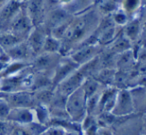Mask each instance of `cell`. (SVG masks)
Instances as JSON below:
<instances>
[{"label":"cell","instance_id":"cell-1","mask_svg":"<svg viewBox=\"0 0 146 135\" xmlns=\"http://www.w3.org/2000/svg\"><path fill=\"white\" fill-rule=\"evenodd\" d=\"M100 19L98 9L89 8L73 15L64 37L61 40V55H68L76 46L90 36L97 27Z\"/></svg>","mask_w":146,"mask_h":135},{"label":"cell","instance_id":"cell-2","mask_svg":"<svg viewBox=\"0 0 146 135\" xmlns=\"http://www.w3.org/2000/svg\"><path fill=\"white\" fill-rule=\"evenodd\" d=\"M65 109L71 120L81 124L83 119L88 114L87 106H86V96L81 87L73 91L71 94L67 96Z\"/></svg>","mask_w":146,"mask_h":135},{"label":"cell","instance_id":"cell-3","mask_svg":"<svg viewBox=\"0 0 146 135\" xmlns=\"http://www.w3.org/2000/svg\"><path fill=\"white\" fill-rule=\"evenodd\" d=\"M143 114L133 113L128 116L118 117L112 127L114 135H142Z\"/></svg>","mask_w":146,"mask_h":135},{"label":"cell","instance_id":"cell-4","mask_svg":"<svg viewBox=\"0 0 146 135\" xmlns=\"http://www.w3.org/2000/svg\"><path fill=\"white\" fill-rule=\"evenodd\" d=\"M62 56L63 55L60 53L42 52L32 59L30 62V68L33 72H46L52 74Z\"/></svg>","mask_w":146,"mask_h":135},{"label":"cell","instance_id":"cell-5","mask_svg":"<svg viewBox=\"0 0 146 135\" xmlns=\"http://www.w3.org/2000/svg\"><path fill=\"white\" fill-rule=\"evenodd\" d=\"M103 48L99 44H81L75 47L68 55L79 66H82L96 58Z\"/></svg>","mask_w":146,"mask_h":135},{"label":"cell","instance_id":"cell-6","mask_svg":"<svg viewBox=\"0 0 146 135\" xmlns=\"http://www.w3.org/2000/svg\"><path fill=\"white\" fill-rule=\"evenodd\" d=\"M33 27L34 25H33L30 17L27 14L25 7L23 6L21 10L16 14V16L13 18V20L11 21L8 27V31H11L17 36L21 37L23 40H26Z\"/></svg>","mask_w":146,"mask_h":135},{"label":"cell","instance_id":"cell-7","mask_svg":"<svg viewBox=\"0 0 146 135\" xmlns=\"http://www.w3.org/2000/svg\"><path fill=\"white\" fill-rule=\"evenodd\" d=\"M111 113L118 117L128 116V115L135 113L133 99H132L129 89H119L117 97H116L115 105Z\"/></svg>","mask_w":146,"mask_h":135},{"label":"cell","instance_id":"cell-8","mask_svg":"<svg viewBox=\"0 0 146 135\" xmlns=\"http://www.w3.org/2000/svg\"><path fill=\"white\" fill-rule=\"evenodd\" d=\"M2 94L12 108H33L36 105L34 94L30 90H19Z\"/></svg>","mask_w":146,"mask_h":135},{"label":"cell","instance_id":"cell-9","mask_svg":"<svg viewBox=\"0 0 146 135\" xmlns=\"http://www.w3.org/2000/svg\"><path fill=\"white\" fill-rule=\"evenodd\" d=\"M79 67V65L73 60L69 55L61 57L60 61L58 62V64L55 67L54 71L52 73V82L54 84V86L56 87L61 81H63L66 77L72 74Z\"/></svg>","mask_w":146,"mask_h":135},{"label":"cell","instance_id":"cell-10","mask_svg":"<svg viewBox=\"0 0 146 135\" xmlns=\"http://www.w3.org/2000/svg\"><path fill=\"white\" fill-rule=\"evenodd\" d=\"M87 77L85 76V74L83 73V71L80 69V67L76 71L70 74L68 77L64 79L63 81H61L55 88L57 91H59L60 93H62L65 96H68L69 94L75 91L76 89L80 88L83 83V81Z\"/></svg>","mask_w":146,"mask_h":135},{"label":"cell","instance_id":"cell-11","mask_svg":"<svg viewBox=\"0 0 146 135\" xmlns=\"http://www.w3.org/2000/svg\"><path fill=\"white\" fill-rule=\"evenodd\" d=\"M48 34V30L46 29L44 24L34 26L31 32L29 33L26 41L28 43L29 47L31 48V50H32L34 57L42 53L43 45H44L45 39H46Z\"/></svg>","mask_w":146,"mask_h":135},{"label":"cell","instance_id":"cell-12","mask_svg":"<svg viewBox=\"0 0 146 135\" xmlns=\"http://www.w3.org/2000/svg\"><path fill=\"white\" fill-rule=\"evenodd\" d=\"M24 7L34 26L44 23L47 13L45 12L46 5L44 0H28Z\"/></svg>","mask_w":146,"mask_h":135},{"label":"cell","instance_id":"cell-13","mask_svg":"<svg viewBox=\"0 0 146 135\" xmlns=\"http://www.w3.org/2000/svg\"><path fill=\"white\" fill-rule=\"evenodd\" d=\"M118 91H119V89L114 86L104 87L103 90L100 93L99 104H98L96 115H98L101 112H112L116 102Z\"/></svg>","mask_w":146,"mask_h":135},{"label":"cell","instance_id":"cell-14","mask_svg":"<svg viewBox=\"0 0 146 135\" xmlns=\"http://www.w3.org/2000/svg\"><path fill=\"white\" fill-rule=\"evenodd\" d=\"M6 53L12 61H20V62L30 63L32 59L34 58L32 50L29 47L28 43L26 40L14 45L11 48L7 49Z\"/></svg>","mask_w":146,"mask_h":135},{"label":"cell","instance_id":"cell-15","mask_svg":"<svg viewBox=\"0 0 146 135\" xmlns=\"http://www.w3.org/2000/svg\"><path fill=\"white\" fill-rule=\"evenodd\" d=\"M23 4L20 0H8L0 8V25H10L16 14L21 10Z\"/></svg>","mask_w":146,"mask_h":135},{"label":"cell","instance_id":"cell-16","mask_svg":"<svg viewBox=\"0 0 146 135\" xmlns=\"http://www.w3.org/2000/svg\"><path fill=\"white\" fill-rule=\"evenodd\" d=\"M137 57L133 48L116 55V70L127 71V72L134 71L137 69Z\"/></svg>","mask_w":146,"mask_h":135},{"label":"cell","instance_id":"cell-17","mask_svg":"<svg viewBox=\"0 0 146 135\" xmlns=\"http://www.w3.org/2000/svg\"><path fill=\"white\" fill-rule=\"evenodd\" d=\"M142 22L141 18L139 17H133L131 18L125 26L122 28V32L126 36V38L132 43L137 44L141 40L142 36Z\"/></svg>","mask_w":146,"mask_h":135},{"label":"cell","instance_id":"cell-18","mask_svg":"<svg viewBox=\"0 0 146 135\" xmlns=\"http://www.w3.org/2000/svg\"><path fill=\"white\" fill-rule=\"evenodd\" d=\"M7 120L13 124L26 125L35 121L34 111L33 108H12Z\"/></svg>","mask_w":146,"mask_h":135},{"label":"cell","instance_id":"cell-19","mask_svg":"<svg viewBox=\"0 0 146 135\" xmlns=\"http://www.w3.org/2000/svg\"><path fill=\"white\" fill-rule=\"evenodd\" d=\"M55 87L52 82V74L46 72H33L31 91Z\"/></svg>","mask_w":146,"mask_h":135},{"label":"cell","instance_id":"cell-20","mask_svg":"<svg viewBox=\"0 0 146 135\" xmlns=\"http://www.w3.org/2000/svg\"><path fill=\"white\" fill-rule=\"evenodd\" d=\"M133 46L134 45L126 38V36L123 34L122 29H121V31L118 33V35L113 40V42H112L109 46H107V48L109 49L110 51H112L113 53H115V54H120V53L124 52V51L132 49Z\"/></svg>","mask_w":146,"mask_h":135},{"label":"cell","instance_id":"cell-21","mask_svg":"<svg viewBox=\"0 0 146 135\" xmlns=\"http://www.w3.org/2000/svg\"><path fill=\"white\" fill-rule=\"evenodd\" d=\"M115 73L116 69L114 68H102L99 71H97L92 77H94L104 87L113 86Z\"/></svg>","mask_w":146,"mask_h":135},{"label":"cell","instance_id":"cell-22","mask_svg":"<svg viewBox=\"0 0 146 135\" xmlns=\"http://www.w3.org/2000/svg\"><path fill=\"white\" fill-rule=\"evenodd\" d=\"M23 40L21 37L17 36L16 34L12 33L11 31H0V46L2 47L4 50L11 48L14 45L22 42Z\"/></svg>","mask_w":146,"mask_h":135},{"label":"cell","instance_id":"cell-23","mask_svg":"<svg viewBox=\"0 0 146 135\" xmlns=\"http://www.w3.org/2000/svg\"><path fill=\"white\" fill-rule=\"evenodd\" d=\"M81 88L83 89L84 93H85L86 98H88V97L92 96V95L101 92V91L103 90L104 86L100 84L94 77L90 76V77H87V78L83 81V83H82V85H81Z\"/></svg>","mask_w":146,"mask_h":135},{"label":"cell","instance_id":"cell-24","mask_svg":"<svg viewBox=\"0 0 146 135\" xmlns=\"http://www.w3.org/2000/svg\"><path fill=\"white\" fill-rule=\"evenodd\" d=\"M33 111H34L35 121H37V122L41 123V124H44L47 126L51 119L50 109H49V107L43 104H36L33 107Z\"/></svg>","mask_w":146,"mask_h":135},{"label":"cell","instance_id":"cell-25","mask_svg":"<svg viewBox=\"0 0 146 135\" xmlns=\"http://www.w3.org/2000/svg\"><path fill=\"white\" fill-rule=\"evenodd\" d=\"M61 48H62V42L60 39L48 34L45 39L44 45H43L42 52L46 53H60L61 54Z\"/></svg>","mask_w":146,"mask_h":135},{"label":"cell","instance_id":"cell-26","mask_svg":"<svg viewBox=\"0 0 146 135\" xmlns=\"http://www.w3.org/2000/svg\"><path fill=\"white\" fill-rule=\"evenodd\" d=\"M142 4V0H121L120 8H122L130 18L135 17Z\"/></svg>","mask_w":146,"mask_h":135},{"label":"cell","instance_id":"cell-27","mask_svg":"<svg viewBox=\"0 0 146 135\" xmlns=\"http://www.w3.org/2000/svg\"><path fill=\"white\" fill-rule=\"evenodd\" d=\"M110 17H111L114 24H115L117 27H120V28H123V27L128 23V21L131 19L129 17V15H128L123 9L120 8V6L118 7L111 15H110Z\"/></svg>","mask_w":146,"mask_h":135},{"label":"cell","instance_id":"cell-28","mask_svg":"<svg viewBox=\"0 0 146 135\" xmlns=\"http://www.w3.org/2000/svg\"><path fill=\"white\" fill-rule=\"evenodd\" d=\"M118 5L114 0H101V2L98 4V11L103 14V16L111 15L116 9L118 8Z\"/></svg>","mask_w":146,"mask_h":135},{"label":"cell","instance_id":"cell-29","mask_svg":"<svg viewBox=\"0 0 146 135\" xmlns=\"http://www.w3.org/2000/svg\"><path fill=\"white\" fill-rule=\"evenodd\" d=\"M11 109H12L11 105L9 104L6 98L1 93V95H0V119L7 120V117H8L9 113H10Z\"/></svg>","mask_w":146,"mask_h":135},{"label":"cell","instance_id":"cell-30","mask_svg":"<svg viewBox=\"0 0 146 135\" xmlns=\"http://www.w3.org/2000/svg\"><path fill=\"white\" fill-rule=\"evenodd\" d=\"M25 127L27 128V130L29 131L31 135H40L43 131L46 128V125L41 124V123L37 122V121H33L31 123H28V124L25 125Z\"/></svg>","mask_w":146,"mask_h":135},{"label":"cell","instance_id":"cell-31","mask_svg":"<svg viewBox=\"0 0 146 135\" xmlns=\"http://www.w3.org/2000/svg\"><path fill=\"white\" fill-rule=\"evenodd\" d=\"M67 131L60 126L56 125H48L45 130L40 135H65Z\"/></svg>","mask_w":146,"mask_h":135},{"label":"cell","instance_id":"cell-32","mask_svg":"<svg viewBox=\"0 0 146 135\" xmlns=\"http://www.w3.org/2000/svg\"><path fill=\"white\" fill-rule=\"evenodd\" d=\"M14 124L8 120L0 119V135H10Z\"/></svg>","mask_w":146,"mask_h":135},{"label":"cell","instance_id":"cell-33","mask_svg":"<svg viewBox=\"0 0 146 135\" xmlns=\"http://www.w3.org/2000/svg\"><path fill=\"white\" fill-rule=\"evenodd\" d=\"M10 135H31V134L29 133V131L27 130V128L25 127V125L14 124Z\"/></svg>","mask_w":146,"mask_h":135},{"label":"cell","instance_id":"cell-34","mask_svg":"<svg viewBox=\"0 0 146 135\" xmlns=\"http://www.w3.org/2000/svg\"><path fill=\"white\" fill-rule=\"evenodd\" d=\"M96 135H114V131L112 127L109 126H100L98 125Z\"/></svg>","mask_w":146,"mask_h":135},{"label":"cell","instance_id":"cell-35","mask_svg":"<svg viewBox=\"0 0 146 135\" xmlns=\"http://www.w3.org/2000/svg\"><path fill=\"white\" fill-rule=\"evenodd\" d=\"M137 71L139 74L146 75V62L139 63V64L137 65Z\"/></svg>","mask_w":146,"mask_h":135},{"label":"cell","instance_id":"cell-36","mask_svg":"<svg viewBox=\"0 0 146 135\" xmlns=\"http://www.w3.org/2000/svg\"><path fill=\"white\" fill-rule=\"evenodd\" d=\"M73 1H74V0H58V5L61 7L66 8L69 5H72Z\"/></svg>","mask_w":146,"mask_h":135},{"label":"cell","instance_id":"cell-37","mask_svg":"<svg viewBox=\"0 0 146 135\" xmlns=\"http://www.w3.org/2000/svg\"><path fill=\"white\" fill-rule=\"evenodd\" d=\"M143 127H142V135H146V112L143 113Z\"/></svg>","mask_w":146,"mask_h":135},{"label":"cell","instance_id":"cell-38","mask_svg":"<svg viewBox=\"0 0 146 135\" xmlns=\"http://www.w3.org/2000/svg\"><path fill=\"white\" fill-rule=\"evenodd\" d=\"M65 135H83L82 131H67Z\"/></svg>","mask_w":146,"mask_h":135},{"label":"cell","instance_id":"cell-39","mask_svg":"<svg viewBox=\"0 0 146 135\" xmlns=\"http://www.w3.org/2000/svg\"><path fill=\"white\" fill-rule=\"evenodd\" d=\"M4 52H5V50H4V49L2 48V47L0 46V56H1V55H2V54H3V53H4Z\"/></svg>","mask_w":146,"mask_h":135},{"label":"cell","instance_id":"cell-40","mask_svg":"<svg viewBox=\"0 0 146 135\" xmlns=\"http://www.w3.org/2000/svg\"><path fill=\"white\" fill-rule=\"evenodd\" d=\"M83 135H85V134H84V133H83Z\"/></svg>","mask_w":146,"mask_h":135},{"label":"cell","instance_id":"cell-41","mask_svg":"<svg viewBox=\"0 0 146 135\" xmlns=\"http://www.w3.org/2000/svg\"><path fill=\"white\" fill-rule=\"evenodd\" d=\"M0 95H1V93H0Z\"/></svg>","mask_w":146,"mask_h":135}]
</instances>
